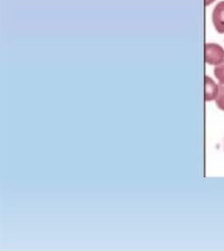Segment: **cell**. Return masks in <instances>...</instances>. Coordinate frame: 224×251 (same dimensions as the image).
Here are the masks:
<instances>
[{
	"label": "cell",
	"mask_w": 224,
	"mask_h": 251,
	"mask_svg": "<svg viewBox=\"0 0 224 251\" xmlns=\"http://www.w3.org/2000/svg\"><path fill=\"white\" fill-rule=\"evenodd\" d=\"M205 61L209 65H219L224 61V49L215 42L205 44Z\"/></svg>",
	"instance_id": "6da1fadb"
},
{
	"label": "cell",
	"mask_w": 224,
	"mask_h": 251,
	"mask_svg": "<svg viewBox=\"0 0 224 251\" xmlns=\"http://www.w3.org/2000/svg\"><path fill=\"white\" fill-rule=\"evenodd\" d=\"M212 22L218 33H224V0L218 2L214 7Z\"/></svg>",
	"instance_id": "7a4b0ae2"
},
{
	"label": "cell",
	"mask_w": 224,
	"mask_h": 251,
	"mask_svg": "<svg viewBox=\"0 0 224 251\" xmlns=\"http://www.w3.org/2000/svg\"><path fill=\"white\" fill-rule=\"evenodd\" d=\"M219 92V85H217L212 78L205 76V101L216 100Z\"/></svg>",
	"instance_id": "3957f363"
},
{
	"label": "cell",
	"mask_w": 224,
	"mask_h": 251,
	"mask_svg": "<svg viewBox=\"0 0 224 251\" xmlns=\"http://www.w3.org/2000/svg\"><path fill=\"white\" fill-rule=\"evenodd\" d=\"M216 103L218 109L224 111V84L219 83V92L216 99Z\"/></svg>",
	"instance_id": "277c9868"
},
{
	"label": "cell",
	"mask_w": 224,
	"mask_h": 251,
	"mask_svg": "<svg viewBox=\"0 0 224 251\" xmlns=\"http://www.w3.org/2000/svg\"><path fill=\"white\" fill-rule=\"evenodd\" d=\"M214 74L216 79L219 81V83L224 84V61L219 65L216 66L214 69Z\"/></svg>",
	"instance_id": "5b68a950"
},
{
	"label": "cell",
	"mask_w": 224,
	"mask_h": 251,
	"mask_svg": "<svg viewBox=\"0 0 224 251\" xmlns=\"http://www.w3.org/2000/svg\"><path fill=\"white\" fill-rule=\"evenodd\" d=\"M214 1H215V0H205V6H207V5H209V4H212Z\"/></svg>",
	"instance_id": "8992f818"
}]
</instances>
